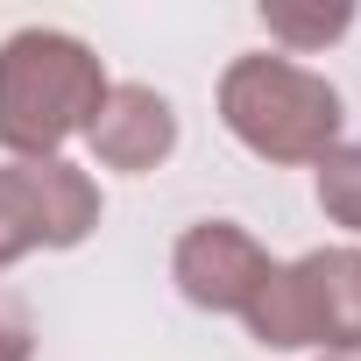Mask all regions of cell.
Returning <instances> with one entry per match:
<instances>
[{
  "instance_id": "obj_1",
  "label": "cell",
  "mask_w": 361,
  "mask_h": 361,
  "mask_svg": "<svg viewBox=\"0 0 361 361\" xmlns=\"http://www.w3.org/2000/svg\"><path fill=\"white\" fill-rule=\"evenodd\" d=\"M106 99V64L64 29H22L0 43V149L15 163H50L92 128Z\"/></svg>"
},
{
  "instance_id": "obj_2",
  "label": "cell",
  "mask_w": 361,
  "mask_h": 361,
  "mask_svg": "<svg viewBox=\"0 0 361 361\" xmlns=\"http://www.w3.org/2000/svg\"><path fill=\"white\" fill-rule=\"evenodd\" d=\"M220 121L262 163H319L340 142V92L298 57H234L220 71Z\"/></svg>"
},
{
  "instance_id": "obj_3",
  "label": "cell",
  "mask_w": 361,
  "mask_h": 361,
  "mask_svg": "<svg viewBox=\"0 0 361 361\" xmlns=\"http://www.w3.org/2000/svg\"><path fill=\"white\" fill-rule=\"evenodd\" d=\"M241 319L276 354H290V347H319V354L361 347V248H312L298 262H276Z\"/></svg>"
},
{
  "instance_id": "obj_4",
  "label": "cell",
  "mask_w": 361,
  "mask_h": 361,
  "mask_svg": "<svg viewBox=\"0 0 361 361\" xmlns=\"http://www.w3.org/2000/svg\"><path fill=\"white\" fill-rule=\"evenodd\" d=\"M99 227V185L50 156V163H0V269L36 248H78Z\"/></svg>"
},
{
  "instance_id": "obj_5",
  "label": "cell",
  "mask_w": 361,
  "mask_h": 361,
  "mask_svg": "<svg viewBox=\"0 0 361 361\" xmlns=\"http://www.w3.org/2000/svg\"><path fill=\"white\" fill-rule=\"evenodd\" d=\"M269 248L241 227V220H199L177 234V255H170V276L199 312H248L255 290L269 283Z\"/></svg>"
},
{
  "instance_id": "obj_6",
  "label": "cell",
  "mask_w": 361,
  "mask_h": 361,
  "mask_svg": "<svg viewBox=\"0 0 361 361\" xmlns=\"http://www.w3.org/2000/svg\"><path fill=\"white\" fill-rule=\"evenodd\" d=\"M85 142L106 170H156L177 149V106L156 85H106Z\"/></svg>"
},
{
  "instance_id": "obj_7",
  "label": "cell",
  "mask_w": 361,
  "mask_h": 361,
  "mask_svg": "<svg viewBox=\"0 0 361 361\" xmlns=\"http://www.w3.org/2000/svg\"><path fill=\"white\" fill-rule=\"evenodd\" d=\"M262 29L283 43V50H326L333 36H347L354 29V8L347 0H319V8H298V0H262Z\"/></svg>"
},
{
  "instance_id": "obj_8",
  "label": "cell",
  "mask_w": 361,
  "mask_h": 361,
  "mask_svg": "<svg viewBox=\"0 0 361 361\" xmlns=\"http://www.w3.org/2000/svg\"><path fill=\"white\" fill-rule=\"evenodd\" d=\"M312 192H319V213L333 227L361 234V142H333L312 163Z\"/></svg>"
},
{
  "instance_id": "obj_9",
  "label": "cell",
  "mask_w": 361,
  "mask_h": 361,
  "mask_svg": "<svg viewBox=\"0 0 361 361\" xmlns=\"http://www.w3.org/2000/svg\"><path fill=\"white\" fill-rule=\"evenodd\" d=\"M36 354V319L15 290H0V361H29Z\"/></svg>"
},
{
  "instance_id": "obj_10",
  "label": "cell",
  "mask_w": 361,
  "mask_h": 361,
  "mask_svg": "<svg viewBox=\"0 0 361 361\" xmlns=\"http://www.w3.org/2000/svg\"><path fill=\"white\" fill-rule=\"evenodd\" d=\"M319 361H361V347H340V354H319Z\"/></svg>"
}]
</instances>
